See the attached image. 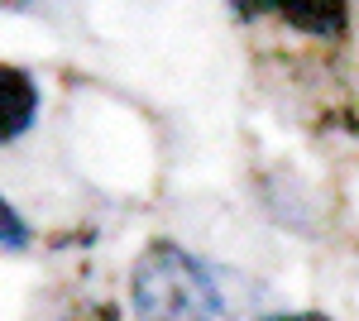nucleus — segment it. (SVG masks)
<instances>
[{
    "label": "nucleus",
    "instance_id": "obj_1",
    "mask_svg": "<svg viewBox=\"0 0 359 321\" xmlns=\"http://www.w3.org/2000/svg\"><path fill=\"white\" fill-rule=\"evenodd\" d=\"M130 307L135 321H216L221 293L201 259L172 240H154L130 273Z\"/></svg>",
    "mask_w": 359,
    "mask_h": 321
},
{
    "label": "nucleus",
    "instance_id": "obj_2",
    "mask_svg": "<svg viewBox=\"0 0 359 321\" xmlns=\"http://www.w3.org/2000/svg\"><path fill=\"white\" fill-rule=\"evenodd\" d=\"M39 120V81L25 67L0 63V144H15Z\"/></svg>",
    "mask_w": 359,
    "mask_h": 321
},
{
    "label": "nucleus",
    "instance_id": "obj_3",
    "mask_svg": "<svg viewBox=\"0 0 359 321\" xmlns=\"http://www.w3.org/2000/svg\"><path fill=\"white\" fill-rule=\"evenodd\" d=\"M259 10H273L283 25L311 34V39H340L350 25L345 0H259Z\"/></svg>",
    "mask_w": 359,
    "mask_h": 321
},
{
    "label": "nucleus",
    "instance_id": "obj_4",
    "mask_svg": "<svg viewBox=\"0 0 359 321\" xmlns=\"http://www.w3.org/2000/svg\"><path fill=\"white\" fill-rule=\"evenodd\" d=\"M29 240H34L29 221H25L20 211H15V207H10L5 197H0V249H5V254H25Z\"/></svg>",
    "mask_w": 359,
    "mask_h": 321
},
{
    "label": "nucleus",
    "instance_id": "obj_5",
    "mask_svg": "<svg viewBox=\"0 0 359 321\" xmlns=\"http://www.w3.org/2000/svg\"><path fill=\"white\" fill-rule=\"evenodd\" d=\"M259 321H331L326 312H273V317H259Z\"/></svg>",
    "mask_w": 359,
    "mask_h": 321
}]
</instances>
